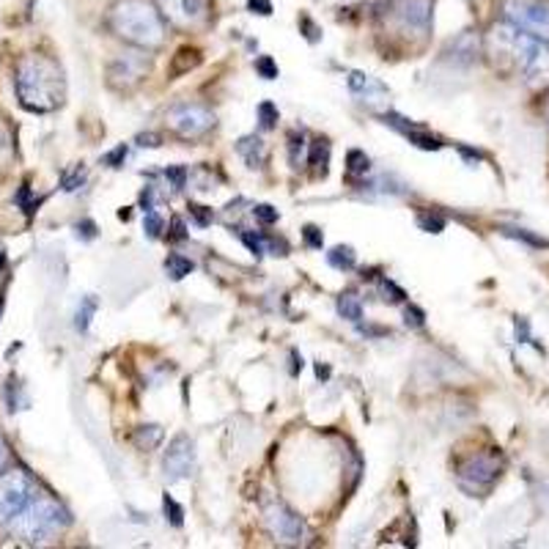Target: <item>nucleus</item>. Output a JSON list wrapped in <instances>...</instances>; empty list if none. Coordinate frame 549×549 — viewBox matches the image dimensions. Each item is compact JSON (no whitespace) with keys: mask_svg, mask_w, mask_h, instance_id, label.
<instances>
[{"mask_svg":"<svg viewBox=\"0 0 549 549\" xmlns=\"http://www.w3.org/2000/svg\"><path fill=\"white\" fill-rule=\"evenodd\" d=\"M171 124L185 137H198L215 126V113H209L201 105H182L171 113Z\"/></svg>","mask_w":549,"mask_h":549,"instance_id":"nucleus-11","label":"nucleus"},{"mask_svg":"<svg viewBox=\"0 0 549 549\" xmlns=\"http://www.w3.org/2000/svg\"><path fill=\"white\" fill-rule=\"evenodd\" d=\"M255 69H258V75L266 77V80H274V77H278V64H274L269 55L258 58V61H255Z\"/></svg>","mask_w":549,"mask_h":549,"instance_id":"nucleus-31","label":"nucleus"},{"mask_svg":"<svg viewBox=\"0 0 549 549\" xmlns=\"http://www.w3.org/2000/svg\"><path fill=\"white\" fill-rule=\"evenodd\" d=\"M406 324H412V327H424V311H418V308H406Z\"/></svg>","mask_w":549,"mask_h":549,"instance_id":"nucleus-40","label":"nucleus"},{"mask_svg":"<svg viewBox=\"0 0 549 549\" xmlns=\"http://www.w3.org/2000/svg\"><path fill=\"white\" fill-rule=\"evenodd\" d=\"M384 124H390L393 129H398L409 144H415L418 149H426V152H440L443 149V141L437 135H432V132H426V129H421V126H415V124H406L404 118H398V115H384Z\"/></svg>","mask_w":549,"mask_h":549,"instance_id":"nucleus-14","label":"nucleus"},{"mask_svg":"<svg viewBox=\"0 0 549 549\" xmlns=\"http://www.w3.org/2000/svg\"><path fill=\"white\" fill-rule=\"evenodd\" d=\"M503 12L519 31L549 42V0H505Z\"/></svg>","mask_w":549,"mask_h":549,"instance_id":"nucleus-5","label":"nucleus"},{"mask_svg":"<svg viewBox=\"0 0 549 549\" xmlns=\"http://www.w3.org/2000/svg\"><path fill=\"white\" fill-rule=\"evenodd\" d=\"M395 17L406 34L426 36L432 25V0H401Z\"/></svg>","mask_w":549,"mask_h":549,"instance_id":"nucleus-12","label":"nucleus"},{"mask_svg":"<svg viewBox=\"0 0 549 549\" xmlns=\"http://www.w3.org/2000/svg\"><path fill=\"white\" fill-rule=\"evenodd\" d=\"M190 215L195 217V223H198L201 228H206V225L212 223V209H206V206H198V204H193V206H190Z\"/></svg>","mask_w":549,"mask_h":549,"instance_id":"nucleus-33","label":"nucleus"},{"mask_svg":"<svg viewBox=\"0 0 549 549\" xmlns=\"http://www.w3.org/2000/svg\"><path fill=\"white\" fill-rule=\"evenodd\" d=\"M17 99L31 113H53L66 99V80L61 66L47 55H25L15 72Z\"/></svg>","mask_w":549,"mask_h":549,"instance_id":"nucleus-1","label":"nucleus"},{"mask_svg":"<svg viewBox=\"0 0 549 549\" xmlns=\"http://www.w3.org/2000/svg\"><path fill=\"white\" fill-rule=\"evenodd\" d=\"M165 176L174 182V187H176V190H182V187H185V179H187V171H185V168H168V171H165Z\"/></svg>","mask_w":549,"mask_h":549,"instance_id":"nucleus-37","label":"nucleus"},{"mask_svg":"<svg viewBox=\"0 0 549 549\" xmlns=\"http://www.w3.org/2000/svg\"><path fill=\"white\" fill-rule=\"evenodd\" d=\"M163 15L182 25V28H195L209 20V0H160Z\"/></svg>","mask_w":549,"mask_h":549,"instance_id":"nucleus-10","label":"nucleus"},{"mask_svg":"<svg viewBox=\"0 0 549 549\" xmlns=\"http://www.w3.org/2000/svg\"><path fill=\"white\" fill-rule=\"evenodd\" d=\"M165 269H168V274L174 281H182L185 274H190L193 269H195V264L190 261V258H185L182 253H171L168 258H165Z\"/></svg>","mask_w":549,"mask_h":549,"instance_id":"nucleus-17","label":"nucleus"},{"mask_svg":"<svg viewBox=\"0 0 549 549\" xmlns=\"http://www.w3.org/2000/svg\"><path fill=\"white\" fill-rule=\"evenodd\" d=\"M146 72H149V58L144 53H124L110 66V83L118 85V80H124V88H126V85H135Z\"/></svg>","mask_w":549,"mask_h":549,"instance_id":"nucleus-13","label":"nucleus"},{"mask_svg":"<svg viewBox=\"0 0 549 549\" xmlns=\"http://www.w3.org/2000/svg\"><path fill=\"white\" fill-rule=\"evenodd\" d=\"M503 234H505V236H514V239H519V242H527V245H533V247H546V245H549L546 239L533 236V234H527L524 228H503Z\"/></svg>","mask_w":549,"mask_h":549,"instance_id":"nucleus-26","label":"nucleus"},{"mask_svg":"<svg viewBox=\"0 0 549 549\" xmlns=\"http://www.w3.org/2000/svg\"><path fill=\"white\" fill-rule=\"evenodd\" d=\"M171 242H179V239H187V231H185V223L179 217L171 220V234H168Z\"/></svg>","mask_w":549,"mask_h":549,"instance_id":"nucleus-38","label":"nucleus"},{"mask_svg":"<svg viewBox=\"0 0 549 549\" xmlns=\"http://www.w3.org/2000/svg\"><path fill=\"white\" fill-rule=\"evenodd\" d=\"M198 61H201V55H198V50H179L176 53V58H174V75H185V72H190L193 66H198Z\"/></svg>","mask_w":549,"mask_h":549,"instance_id":"nucleus-23","label":"nucleus"},{"mask_svg":"<svg viewBox=\"0 0 549 549\" xmlns=\"http://www.w3.org/2000/svg\"><path fill=\"white\" fill-rule=\"evenodd\" d=\"M242 242L247 245V250H250L253 255H261V253H264V239H261V236H253V234L242 231Z\"/></svg>","mask_w":549,"mask_h":549,"instance_id":"nucleus-35","label":"nucleus"},{"mask_svg":"<svg viewBox=\"0 0 549 549\" xmlns=\"http://www.w3.org/2000/svg\"><path fill=\"white\" fill-rule=\"evenodd\" d=\"M66 524H69V511L58 500H53L47 492L39 489L36 497L28 503V508L23 514H17L6 527L23 541L42 544V541L58 535Z\"/></svg>","mask_w":549,"mask_h":549,"instance_id":"nucleus-4","label":"nucleus"},{"mask_svg":"<svg viewBox=\"0 0 549 549\" xmlns=\"http://www.w3.org/2000/svg\"><path fill=\"white\" fill-rule=\"evenodd\" d=\"M124 160H126V146H118V149H113V152L105 157V163H107L110 168H118Z\"/></svg>","mask_w":549,"mask_h":549,"instance_id":"nucleus-36","label":"nucleus"},{"mask_svg":"<svg viewBox=\"0 0 549 549\" xmlns=\"http://www.w3.org/2000/svg\"><path fill=\"white\" fill-rule=\"evenodd\" d=\"M454 53H456V61L462 64H473L478 58V39L473 34H464L454 42Z\"/></svg>","mask_w":549,"mask_h":549,"instance_id":"nucleus-16","label":"nucleus"},{"mask_svg":"<svg viewBox=\"0 0 549 549\" xmlns=\"http://www.w3.org/2000/svg\"><path fill=\"white\" fill-rule=\"evenodd\" d=\"M253 217L261 220L264 225H272V223H278V209L269 204H258V206H253Z\"/></svg>","mask_w":549,"mask_h":549,"instance_id":"nucleus-27","label":"nucleus"},{"mask_svg":"<svg viewBox=\"0 0 549 549\" xmlns=\"http://www.w3.org/2000/svg\"><path fill=\"white\" fill-rule=\"evenodd\" d=\"M75 185H83V171H75V179H64V190H75Z\"/></svg>","mask_w":549,"mask_h":549,"instance_id":"nucleus-42","label":"nucleus"},{"mask_svg":"<svg viewBox=\"0 0 549 549\" xmlns=\"http://www.w3.org/2000/svg\"><path fill=\"white\" fill-rule=\"evenodd\" d=\"M258 118H261V126H274V121H278V107H274L272 102H261L258 105Z\"/></svg>","mask_w":549,"mask_h":549,"instance_id":"nucleus-29","label":"nucleus"},{"mask_svg":"<svg viewBox=\"0 0 549 549\" xmlns=\"http://www.w3.org/2000/svg\"><path fill=\"white\" fill-rule=\"evenodd\" d=\"M308 163L314 165L316 174L327 176V163H330V146H327V141H316V144H314V149H311V160H308Z\"/></svg>","mask_w":549,"mask_h":549,"instance_id":"nucleus-19","label":"nucleus"},{"mask_svg":"<svg viewBox=\"0 0 549 549\" xmlns=\"http://www.w3.org/2000/svg\"><path fill=\"white\" fill-rule=\"evenodd\" d=\"M247 6H250L253 12L264 15V17H269V15H272V4H269V0H247Z\"/></svg>","mask_w":549,"mask_h":549,"instance_id":"nucleus-39","label":"nucleus"},{"mask_svg":"<svg viewBox=\"0 0 549 549\" xmlns=\"http://www.w3.org/2000/svg\"><path fill=\"white\" fill-rule=\"evenodd\" d=\"M144 228H146V234H149L152 239H157V236L163 234V217H160L155 209H149V212H146V220H144Z\"/></svg>","mask_w":549,"mask_h":549,"instance_id":"nucleus-30","label":"nucleus"},{"mask_svg":"<svg viewBox=\"0 0 549 549\" xmlns=\"http://www.w3.org/2000/svg\"><path fill=\"white\" fill-rule=\"evenodd\" d=\"M160 440H163V429L160 426H141V432H137V443L146 445V448H155Z\"/></svg>","mask_w":549,"mask_h":549,"instance_id":"nucleus-25","label":"nucleus"},{"mask_svg":"<svg viewBox=\"0 0 549 549\" xmlns=\"http://www.w3.org/2000/svg\"><path fill=\"white\" fill-rule=\"evenodd\" d=\"M6 464H9V445H6L4 437H0V473L6 470Z\"/></svg>","mask_w":549,"mask_h":549,"instance_id":"nucleus-41","label":"nucleus"},{"mask_svg":"<svg viewBox=\"0 0 549 549\" xmlns=\"http://www.w3.org/2000/svg\"><path fill=\"white\" fill-rule=\"evenodd\" d=\"M236 149H239V155L247 160L250 168H261L264 160H266V149H264V144L258 141V137H242Z\"/></svg>","mask_w":549,"mask_h":549,"instance_id":"nucleus-15","label":"nucleus"},{"mask_svg":"<svg viewBox=\"0 0 549 549\" xmlns=\"http://www.w3.org/2000/svg\"><path fill=\"white\" fill-rule=\"evenodd\" d=\"M110 25L121 39L144 50L160 47L165 39L163 17L149 0H121L110 12Z\"/></svg>","mask_w":549,"mask_h":549,"instance_id":"nucleus-3","label":"nucleus"},{"mask_svg":"<svg viewBox=\"0 0 549 549\" xmlns=\"http://www.w3.org/2000/svg\"><path fill=\"white\" fill-rule=\"evenodd\" d=\"M303 236H305V242L311 245V247H316V250H322V245H324V236H322V231L316 228V225H305V231H303Z\"/></svg>","mask_w":549,"mask_h":549,"instance_id":"nucleus-34","label":"nucleus"},{"mask_svg":"<svg viewBox=\"0 0 549 549\" xmlns=\"http://www.w3.org/2000/svg\"><path fill=\"white\" fill-rule=\"evenodd\" d=\"M163 503H165V514H168L171 524H174V527H182V524H185V508H182L171 494H165Z\"/></svg>","mask_w":549,"mask_h":549,"instance_id":"nucleus-24","label":"nucleus"},{"mask_svg":"<svg viewBox=\"0 0 549 549\" xmlns=\"http://www.w3.org/2000/svg\"><path fill=\"white\" fill-rule=\"evenodd\" d=\"M266 524L281 544H303L308 535V524L303 522V516H297L284 503H272L266 508Z\"/></svg>","mask_w":549,"mask_h":549,"instance_id":"nucleus-8","label":"nucleus"},{"mask_svg":"<svg viewBox=\"0 0 549 549\" xmlns=\"http://www.w3.org/2000/svg\"><path fill=\"white\" fill-rule=\"evenodd\" d=\"M163 470H165V478L174 484V481H182V478H190L193 470H195V445L187 434H176L165 451V459H163Z\"/></svg>","mask_w":549,"mask_h":549,"instance_id":"nucleus-9","label":"nucleus"},{"mask_svg":"<svg viewBox=\"0 0 549 549\" xmlns=\"http://www.w3.org/2000/svg\"><path fill=\"white\" fill-rule=\"evenodd\" d=\"M492 45L494 53L503 55L524 83L541 85L549 80V47L538 36H530L516 25H497L492 31Z\"/></svg>","mask_w":549,"mask_h":549,"instance_id":"nucleus-2","label":"nucleus"},{"mask_svg":"<svg viewBox=\"0 0 549 549\" xmlns=\"http://www.w3.org/2000/svg\"><path fill=\"white\" fill-rule=\"evenodd\" d=\"M338 314L344 319H349V322H360L363 319V305H360V300L354 294H344L338 300Z\"/></svg>","mask_w":549,"mask_h":549,"instance_id":"nucleus-21","label":"nucleus"},{"mask_svg":"<svg viewBox=\"0 0 549 549\" xmlns=\"http://www.w3.org/2000/svg\"><path fill=\"white\" fill-rule=\"evenodd\" d=\"M500 470H503V462L492 454L470 456L459 467V486L470 494H484L494 486V481L500 478Z\"/></svg>","mask_w":549,"mask_h":549,"instance_id":"nucleus-7","label":"nucleus"},{"mask_svg":"<svg viewBox=\"0 0 549 549\" xmlns=\"http://www.w3.org/2000/svg\"><path fill=\"white\" fill-rule=\"evenodd\" d=\"M157 141H160L157 135H141V137H137V144H141V146H160Z\"/></svg>","mask_w":549,"mask_h":549,"instance_id":"nucleus-43","label":"nucleus"},{"mask_svg":"<svg viewBox=\"0 0 549 549\" xmlns=\"http://www.w3.org/2000/svg\"><path fill=\"white\" fill-rule=\"evenodd\" d=\"M349 174H368V168H371V163H368V157L363 155V152H349Z\"/></svg>","mask_w":549,"mask_h":549,"instance_id":"nucleus-28","label":"nucleus"},{"mask_svg":"<svg viewBox=\"0 0 549 549\" xmlns=\"http://www.w3.org/2000/svg\"><path fill=\"white\" fill-rule=\"evenodd\" d=\"M327 261H330L335 269H352V266L357 264V255H354L352 247H333V250L327 253Z\"/></svg>","mask_w":549,"mask_h":549,"instance_id":"nucleus-20","label":"nucleus"},{"mask_svg":"<svg viewBox=\"0 0 549 549\" xmlns=\"http://www.w3.org/2000/svg\"><path fill=\"white\" fill-rule=\"evenodd\" d=\"M96 308H99L96 297H83V300H80V308H77V314H75V327H77L80 333H85V330H88L91 316L96 314Z\"/></svg>","mask_w":549,"mask_h":549,"instance_id":"nucleus-18","label":"nucleus"},{"mask_svg":"<svg viewBox=\"0 0 549 549\" xmlns=\"http://www.w3.org/2000/svg\"><path fill=\"white\" fill-rule=\"evenodd\" d=\"M36 492L39 486L23 470H12L0 478V524H9L17 514H23Z\"/></svg>","mask_w":549,"mask_h":549,"instance_id":"nucleus-6","label":"nucleus"},{"mask_svg":"<svg viewBox=\"0 0 549 549\" xmlns=\"http://www.w3.org/2000/svg\"><path fill=\"white\" fill-rule=\"evenodd\" d=\"M349 88H352L354 94H363V91H379V94H384V85H382V83H376L374 77L360 75V72H352V75H349Z\"/></svg>","mask_w":549,"mask_h":549,"instance_id":"nucleus-22","label":"nucleus"},{"mask_svg":"<svg viewBox=\"0 0 549 549\" xmlns=\"http://www.w3.org/2000/svg\"><path fill=\"white\" fill-rule=\"evenodd\" d=\"M418 223H421V228H424V231H429V234H440V231L445 228V220H443V217H437V215H421V217H418Z\"/></svg>","mask_w":549,"mask_h":549,"instance_id":"nucleus-32","label":"nucleus"},{"mask_svg":"<svg viewBox=\"0 0 549 549\" xmlns=\"http://www.w3.org/2000/svg\"><path fill=\"white\" fill-rule=\"evenodd\" d=\"M0 311H4V297H0Z\"/></svg>","mask_w":549,"mask_h":549,"instance_id":"nucleus-44","label":"nucleus"}]
</instances>
